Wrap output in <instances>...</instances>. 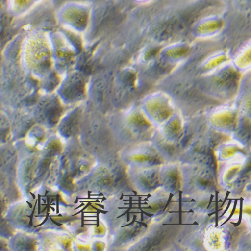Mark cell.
Returning a JSON list of instances; mask_svg holds the SVG:
<instances>
[{"instance_id":"1","label":"cell","mask_w":251,"mask_h":251,"mask_svg":"<svg viewBox=\"0 0 251 251\" xmlns=\"http://www.w3.org/2000/svg\"><path fill=\"white\" fill-rule=\"evenodd\" d=\"M78 1V0H52V2L56 6H61L62 5L65 4V3L74 2V1Z\"/></svg>"},{"instance_id":"2","label":"cell","mask_w":251,"mask_h":251,"mask_svg":"<svg viewBox=\"0 0 251 251\" xmlns=\"http://www.w3.org/2000/svg\"><path fill=\"white\" fill-rule=\"evenodd\" d=\"M87 2H91L95 3V4H99V3L103 2L106 0H85Z\"/></svg>"}]
</instances>
